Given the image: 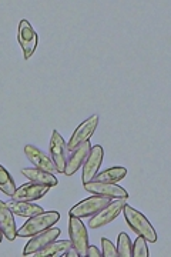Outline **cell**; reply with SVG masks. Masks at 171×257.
<instances>
[{
	"label": "cell",
	"instance_id": "cell-1",
	"mask_svg": "<svg viewBox=\"0 0 171 257\" xmlns=\"http://www.w3.org/2000/svg\"><path fill=\"white\" fill-rule=\"evenodd\" d=\"M123 213H124V219H126L127 224L131 227L137 236H141L147 240V243H155L157 241V233L151 226V223L147 220L143 213L137 211L133 209L131 206L124 204L123 207Z\"/></svg>",
	"mask_w": 171,
	"mask_h": 257
},
{
	"label": "cell",
	"instance_id": "cell-19",
	"mask_svg": "<svg viewBox=\"0 0 171 257\" xmlns=\"http://www.w3.org/2000/svg\"><path fill=\"white\" fill-rule=\"evenodd\" d=\"M127 176L126 167H110L107 170L97 173L94 177L96 182H106V183H118Z\"/></svg>",
	"mask_w": 171,
	"mask_h": 257
},
{
	"label": "cell",
	"instance_id": "cell-14",
	"mask_svg": "<svg viewBox=\"0 0 171 257\" xmlns=\"http://www.w3.org/2000/svg\"><path fill=\"white\" fill-rule=\"evenodd\" d=\"M90 150V142H86L81 146L76 147L74 150H72L70 152V156L67 159V163H66V169H64L63 175L73 176L74 173H77L80 170L81 166L84 165V162H86V159L89 156Z\"/></svg>",
	"mask_w": 171,
	"mask_h": 257
},
{
	"label": "cell",
	"instance_id": "cell-21",
	"mask_svg": "<svg viewBox=\"0 0 171 257\" xmlns=\"http://www.w3.org/2000/svg\"><path fill=\"white\" fill-rule=\"evenodd\" d=\"M117 256L131 257V240L126 233H120L117 239Z\"/></svg>",
	"mask_w": 171,
	"mask_h": 257
},
{
	"label": "cell",
	"instance_id": "cell-18",
	"mask_svg": "<svg viewBox=\"0 0 171 257\" xmlns=\"http://www.w3.org/2000/svg\"><path fill=\"white\" fill-rule=\"evenodd\" d=\"M8 207L13 214H18V216H22V217H33L36 214H40L43 213L45 209L37 206L33 202H16V200H12V202L6 203Z\"/></svg>",
	"mask_w": 171,
	"mask_h": 257
},
{
	"label": "cell",
	"instance_id": "cell-26",
	"mask_svg": "<svg viewBox=\"0 0 171 257\" xmlns=\"http://www.w3.org/2000/svg\"><path fill=\"white\" fill-rule=\"evenodd\" d=\"M2 239H3V233H2V230H0V243H2Z\"/></svg>",
	"mask_w": 171,
	"mask_h": 257
},
{
	"label": "cell",
	"instance_id": "cell-5",
	"mask_svg": "<svg viewBox=\"0 0 171 257\" xmlns=\"http://www.w3.org/2000/svg\"><path fill=\"white\" fill-rule=\"evenodd\" d=\"M19 45L23 52V59L29 60L32 56L35 55L37 47V33L35 28L27 22V20H20L18 30Z\"/></svg>",
	"mask_w": 171,
	"mask_h": 257
},
{
	"label": "cell",
	"instance_id": "cell-3",
	"mask_svg": "<svg viewBox=\"0 0 171 257\" xmlns=\"http://www.w3.org/2000/svg\"><path fill=\"white\" fill-rule=\"evenodd\" d=\"M110 202H111V199H108V197L94 194V196H91L89 199L77 203L76 206H73L72 209L69 210V216L70 217H77V219L91 217L96 213H99L103 207H106Z\"/></svg>",
	"mask_w": 171,
	"mask_h": 257
},
{
	"label": "cell",
	"instance_id": "cell-4",
	"mask_svg": "<svg viewBox=\"0 0 171 257\" xmlns=\"http://www.w3.org/2000/svg\"><path fill=\"white\" fill-rule=\"evenodd\" d=\"M126 202L127 199H114V200H111L99 213H96L94 216H91V219L89 220V227L91 230H96L103 227V226H106L108 223H111L121 213L124 204H127Z\"/></svg>",
	"mask_w": 171,
	"mask_h": 257
},
{
	"label": "cell",
	"instance_id": "cell-8",
	"mask_svg": "<svg viewBox=\"0 0 171 257\" xmlns=\"http://www.w3.org/2000/svg\"><path fill=\"white\" fill-rule=\"evenodd\" d=\"M103 159H104V150L100 145L96 146H91L90 153L86 159L84 165H83V176H81V182L83 184L93 182L94 177L99 173V169L101 163H103Z\"/></svg>",
	"mask_w": 171,
	"mask_h": 257
},
{
	"label": "cell",
	"instance_id": "cell-23",
	"mask_svg": "<svg viewBox=\"0 0 171 257\" xmlns=\"http://www.w3.org/2000/svg\"><path fill=\"white\" fill-rule=\"evenodd\" d=\"M101 246H103V256L104 257H118L117 256V248L116 246L110 241L106 237H103L101 239Z\"/></svg>",
	"mask_w": 171,
	"mask_h": 257
},
{
	"label": "cell",
	"instance_id": "cell-13",
	"mask_svg": "<svg viewBox=\"0 0 171 257\" xmlns=\"http://www.w3.org/2000/svg\"><path fill=\"white\" fill-rule=\"evenodd\" d=\"M25 155L29 159V162L33 163L35 167H37V169L46 170V172H49L52 175H57L59 173L56 166H54L53 160H52V157L49 156V155H46L45 152L40 150L39 147L33 146V145H27V146H25Z\"/></svg>",
	"mask_w": 171,
	"mask_h": 257
},
{
	"label": "cell",
	"instance_id": "cell-17",
	"mask_svg": "<svg viewBox=\"0 0 171 257\" xmlns=\"http://www.w3.org/2000/svg\"><path fill=\"white\" fill-rule=\"evenodd\" d=\"M22 173L26 176L30 182H33V183L43 184V186H49V187L57 186V183H59L56 175H52V173H49L46 170H42V169H37V167L23 169Z\"/></svg>",
	"mask_w": 171,
	"mask_h": 257
},
{
	"label": "cell",
	"instance_id": "cell-10",
	"mask_svg": "<svg viewBox=\"0 0 171 257\" xmlns=\"http://www.w3.org/2000/svg\"><path fill=\"white\" fill-rule=\"evenodd\" d=\"M84 189L87 192L97 194V196H104L111 200L114 199H128V193L126 189H123L117 183H106V182H89L84 184Z\"/></svg>",
	"mask_w": 171,
	"mask_h": 257
},
{
	"label": "cell",
	"instance_id": "cell-2",
	"mask_svg": "<svg viewBox=\"0 0 171 257\" xmlns=\"http://www.w3.org/2000/svg\"><path fill=\"white\" fill-rule=\"evenodd\" d=\"M60 220V213L57 211H43L33 217H29V220L18 230V236L20 237H32L40 231L53 227L57 221Z\"/></svg>",
	"mask_w": 171,
	"mask_h": 257
},
{
	"label": "cell",
	"instance_id": "cell-15",
	"mask_svg": "<svg viewBox=\"0 0 171 257\" xmlns=\"http://www.w3.org/2000/svg\"><path fill=\"white\" fill-rule=\"evenodd\" d=\"M0 230L3 233V236L9 241L18 237V229H16V221L13 213L8 207V204L0 200Z\"/></svg>",
	"mask_w": 171,
	"mask_h": 257
},
{
	"label": "cell",
	"instance_id": "cell-22",
	"mask_svg": "<svg viewBox=\"0 0 171 257\" xmlns=\"http://www.w3.org/2000/svg\"><path fill=\"white\" fill-rule=\"evenodd\" d=\"M131 256L134 257H148V246H147V240L141 236H137L135 241L131 244Z\"/></svg>",
	"mask_w": 171,
	"mask_h": 257
},
{
	"label": "cell",
	"instance_id": "cell-16",
	"mask_svg": "<svg viewBox=\"0 0 171 257\" xmlns=\"http://www.w3.org/2000/svg\"><path fill=\"white\" fill-rule=\"evenodd\" d=\"M72 247L70 240H54L46 244L45 247L32 253L30 256L33 257H60L66 254V251Z\"/></svg>",
	"mask_w": 171,
	"mask_h": 257
},
{
	"label": "cell",
	"instance_id": "cell-7",
	"mask_svg": "<svg viewBox=\"0 0 171 257\" xmlns=\"http://www.w3.org/2000/svg\"><path fill=\"white\" fill-rule=\"evenodd\" d=\"M69 155H70V150L67 147L66 140L62 138V135L57 130H54L52 133V139H50V157L53 160L57 172L62 173V175L64 173Z\"/></svg>",
	"mask_w": 171,
	"mask_h": 257
},
{
	"label": "cell",
	"instance_id": "cell-6",
	"mask_svg": "<svg viewBox=\"0 0 171 257\" xmlns=\"http://www.w3.org/2000/svg\"><path fill=\"white\" fill-rule=\"evenodd\" d=\"M69 236L72 246L79 253V257H86L87 247H89V234L86 226L83 224V221L77 217H70L69 219Z\"/></svg>",
	"mask_w": 171,
	"mask_h": 257
},
{
	"label": "cell",
	"instance_id": "cell-20",
	"mask_svg": "<svg viewBox=\"0 0 171 257\" xmlns=\"http://www.w3.org/2000/svg\"><path fill=\"white\" fill-rule=\"evenodd\" d=\"M0 190L10 197L13 196V193L16 192V184H15L13 177L2 165H0Z\"/></svg>",
	"mask_w": 171,
	"mask_h": 257
},
{
	"label": "cell",
	"instance_id": "cell-9",
	"mask_svg": "<svg viewBox=\"0 0 171 257\" xmlns=\"http://www.w3.org/2000/svg\"><path fill=\"white\" fill-rule=\"evenodd\" d=\"M97 124H99V116H96V114L89 117V119L84 120L80 126L74 130L73 136L70 138V140H69V143H67L69 150L72 152L76 147L81 146L83 143L89 142L91 136L94 135V132H96V128H97Z\"/></svg>",
	"mask_w": 171,
	"mask_h": 257
},
{
	"label": "cell",
	"instance_id": "cell-25",
	"mask_svg": "<svg viewBox=\"0 0 171 257\" xmlns=\"http://www.w3.org/2000/svg\"><path fill=\"white\" fill-rule=\"evenodd\" d=\"M64 257H79V253H77V250L76 248L70 247L67 251H66V254H64Z\"/></svg>",
	"mask_w": 171,
	"mask_h": 257
},
{
	"label": "cell",
	"instance_id": "cell-12",
	"mask_svg": "<svg viewBox=\"0 0 171 257\" xmlns=\"http://www.w3.org/2000/svg\"><path fill=\"white\" fill-rule=\"evenodd\" d=\"M62 230L56 229V227H50V229L45 230V231H40L35 236H32V239L29 240L26 243V246L23 248V256L29 257L32 253H35L37 250L43 248L46 244H49L50 241L59 239Z\"/></svg>",
	"mask_w": 171,
	"mask_h": 257
},
{
	"label": "cell",
	"instance_id": "cell-11",
	"mask_svg": "<svg viewBox=\"0 0 171 257\" xmlns=\"http://www.w3.org/2000/svg\"><path fill=\"white\" fill-rule=\"evenodd\" d=\"M49 190H50L49 186L30 182V183L22 184L19 189H16V192L13 193V196H12V200H16V202H36L39 199L45 197Z\"/></svg>",
	"mask_w": 171,
	"mask_h": 257
},
{
	"label": "cell",
	"instance_id": "cell-24",
	"mask_svg": "<svg viewBox=\"0 0 171 257\" xmlns=\"http://www.w3.org/2000/svg\"><path fill=\"white\" fill-rule=\"evenodd\" d=\"M86 256L89 257H101L103 256V253L100 251L99 248L96 247V246H90L89 244V247H87V253H86Z\"/></svg>",
	"mask_w": 171,
	"mask_h": 257
}]
</instances>
